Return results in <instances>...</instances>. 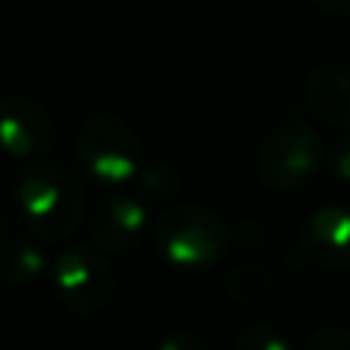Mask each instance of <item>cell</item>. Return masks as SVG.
Segmentation results:
<instances>
[{
	"label": "cell",
	"mask_w": 350,
	"mask_h": 350,
	"mask_svg": "<svg viewBox=\"0 0 350 350\" xmlns=\"http://www.w3.org/2000/svg\"><path fill=\"white\" fill-rule=\"evenodd\" d=\"M133 187L145 203H172L185 187V178H181L178 166L166 163V160H148L135 175Z\"/></svg>",
	"instance_id": "7c38bea8"
},
{
	"label": "cell",
	"mask_w": 350,
	"mask_h": 350,
	"mask_svg": "<svg viewBox=\"0 0 350 350\" xmlns=\"http://www.w3.org/2000/svg\"><path fill=\"white\" fill-rule=\"evenodd\" d=\"M320 10L335 12V16H350V0H314Z\"/></svg>",
	"instance_id": "e0dca14e"
},
{
	"label": "cell",
	"mask_w": 350,
	"mask_h": 350,
	"mask_svg": "<svg viewBox=\"0 0 350 350\" xmlns=\"http://www.w3.org/2000/svg\"><path fill=\"white\" fill-rule=\"evenodd\" d=\"M301 350H350V329L341 326L320 329V332H314L304 341Z\"/></svg>",
	"instance_id": "5bb4252c"
},
{
	"label": "cell",
	"mask_w": 350,
	"mask_h": 350,
	"mask_svg": "<svg viewBox=\"0 0 350 350\" xmlns=\"http://www.w3.org/2000/svg\"><path fill=\"white\" fill-rule=\"evenodd\" d=\"M16 203L28 234L43 243H65L86 221V191L71 166L34 160L16 178Z\"/></svg>",
	"instance_id": "6da1fadb"
},
{
	"label": "cell",
	"mask_w": 350,
	"mask_h": 350,
	"mask_svg": "<svg viewBox=\"0 0 350 350\" xmlns=\"http://www.w3.org/2000/svg\"><path fill=\"white\" fill-rule=\"evenodd\" d=\"M0 139L10 157L34 160L55 142L53 117L28 96H10L0 108Z\"/></svg>",
	"instance_id": "ba28073f"
},
{
	"label": "cell",
	"mask_w": 350,
	"mask_h": 350,
	"mask_svg": "<svg viewBox=\"0 0 350 350\" xmlns=\"http://www.w3.org/2000/svg\"><path fill=\"white\" fill-rule=\"evenodd\" d=\"M43 240L34 234H6L3 243V280L12 289H25L34 280L46 273V255H43Z\"/></svg>",
	"instance_id": "8fae6325"
},
{
	"label": "cell",
	"mask_w": 350,
	"mask_h": 350,
	"mask_svg": "<svg viewBox=\"0 0 350 350\" xmlns=\"http://www.w3.org/2000/svg\"><path fill=\"white\" fill-rule=\"evenodd\" d=\"M86 228L102 252L126 255L148 230V206L139 193H108L86 215Z\"/></svg>",
	"instance_id": "52a82bcc"
},
{
	"label": "cell",
	"mask_w": 350,
	"mask_h": 350,
	"mask_svg": "<svg viewBox=\"0 0 350 350\" xmlns=\"http://www.w3.org/2000/svg\"><path fill=\"white\" fill-rule=\"evenodd\" d=\"M224 295L237 308H258V304H267L277 295V277H273L271 267L255 258L237 261L224 277Z\"/></svg>",
	"instance_id": "30bf717a"
},
{
	"label": "cell",
	"mask_w": 350,
	"mask_h": 350,
	"mask_svg": "<svg viewBox=\"0 0 350 350\" xmlns=\"http://www.w3.org/2000/svg\"><path fill=\"white\" fill-rule=\"evenodd\" d=\"M323 142L308 120L289 114L261 139L255 151V175L273 191H298L323 166Z\"/></svg>",
	"instance_id": "3957f363"
},
{
	"label": "cell",
	"mask_w": 350,
	"mask_h": 350,
	"mask_svg": "<svg viewBox=\"0 0 350 350\" xmlns=\"http://www.w3.org/2000/svg\"><path fill=\"white\" fill-rule=\"evenodd\" d=\"M295 255L301 265L345 271L350 267V206L326 203L310 212L295 240Z\"/></svg>",
	"instance_id": "8992f818"
},
{
	"label": "cell",
	"mask_w": 350,
	"mask_h": 350,
	"mask_svg": "<svg viewBox=\"0 0 350 350\" xmlns=\"http://www.w3.org/2000/svg\"><path fill=\"white\" fill-rule=\"evenodd\" d=\"M157 350H209L206 345V338L200 332H191V329H178V332L166 335L163 341H160Z\"/></svg>",
	"instance_id": "2e32d148"
},
{
	"label": "cell",
	"mask_w": 350,
	"mask_h": 350,
	"mask_svg": "<svg viewBox=\"0 0 350 350\" xmlns=\"http://www.w3.org/2000/svg\"><path fill=\"white\" fill-rule=\"evenodd\" d=\"M151 240L166 265L181 271H203L230 249L234 230L209 206L175 203L157 215Z\"/></svg>",
	"instance_id": "7a4b0ae2"
},
{
	"label": "cell",
	"mask_w": 350,
	"mask_h": 350,
	"mask_svg": "<svg viewBox=\"0 0 350 350\" xmlns=\"http://www.w3.org/2000/svg\"><path fill=\"white\" fill-rule=\"evenodd\" d=\"M53 286L62 304L74 314H102L117 295V273L98 249L90 246H68L49 265Z\"/></svg>",
	"instance_id": "5b68a950"
},
{
	"label": "cell",
	"mask_w": 350,
	"mask_h": 350,
	"mask_svg": "<svg viewBox=\"0 0 350 350\" xmlns=\"http://www.w3.org/2000/svg\"><path fill=\"white\" fill-rule=\"evenodd\" d=\"M77 160L92 181L108 187L133 185L142 160V142L135 129L117 114H92L77 133Z\"/></svg>",
	"instance_id": "277c9868"
},
{
	"label": "cell",
	"mask_w": 350,
	"mask_h": 350,
	"mask_svg": "<svg viewBox=\"0 0 350 350\" xmlns=\"http://www.w3.org/2000/svg\"><path fill=\"white\" fill-rule=\"evenodd\" d=\"M308 105L323 123L350 126V62L317 68L304 86Z\"/></svg>",
	"instance_id": "9c48e42d"
},
{
	"label": "cell",
	"mask_w": 350,
	"mask_h": 350,
	"mask_svg": "<svg viewBox=\"0 0 350 350\" xmlns=\"http://www.w3.org/2000/svg\"><path fill=\"white\" fill-rule=\"evenodd\" d=\"M329 170L338 181H347L350 185V135L345 139H338L332 145V151H329Z\"/></svg>",
	"instance_id": "9a60e30c"
},
{
	"label": "cell",
	"mask_w": 350,
	"mask_h": 350,
	"mask_svg": "<svg viewBox=\"0 0 350 350\" xmlns=\"http://www.w3.org/2000/svg\"><path fill=\"white\" fill-rule=\"evenodd\" d=\"M234 350H295V347H292V341L277 326L255 323V326H246L237 332Z\"/></svg>",
	"instance_id": "4fadbf2b"
}]
</instances>
